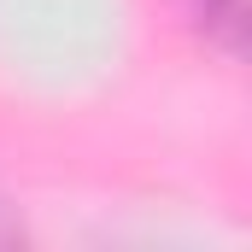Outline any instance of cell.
Segmentation results:
<instances>
[{"label":"cell","mask_w":252,"mask_h":252,"mask_svg":"<svg viewBox=\"0 0 252 252\" xmlns=\"http://www.w3.org/2000/svg\"><path fill=\"white\" fill-rule=\"evenodd\" d=\"M176 6H182V18H188V30L199 41L241 59V47H247V0H176Z\"/></svg>","instance_id":"1"}]
</instances>
